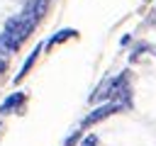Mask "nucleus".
Returning <instances> with one entry per match:
<instances>
[{
  "mask_svg": "<svg viewBox=\"0 0 156 146\" xmlns=\"http://www.w3.org/2000/svg\"><path fill=\"white\" fill-rule=\"evenodd\" d=\"M37 24L39 22H34V19H29L27 15H15V17H10L7 22H5V29L0 32V54H15L20 46H22V41L37 29Z\"/></svg>",
  "mask_w": 156,
  "mask_h": 146,
  "instance_id": "nucleus-1",
  "label": "nucleus"
},
{
  "mask_svg": "<svg viewBox=\"0 0 156 146\" xmlns=\"http://www.w3.org/2000/svg\"><path fill=\"white\" fill-rule=\"evenodd\" d=\"M132 97V88H129V71H122L119 75L115 78H107L93 95H90V102H100V100H107V102H119L124 107H129Z\"/></svg>",
  "mask_w": 156,
  "mask_h": 146,
  "instance_id": "nucleus-2",
  "label": "nucleus"
},
{
  "mask_svg": "<svg viewBox=\"0 0 156 146\" xmlns=\"http://www.w3.org/2000/svg\"><path fill=\"white\" fill-rule=\"evenodd\" d=\"M122 109H127V107L119 105V102H102L100 107H95V109L80 122V127L88 129V127H93V124H98V122H102V119H107V117H112V114H117V112H122Z\"/></svg>",
  "mask_w": 156,
  "mask_h": 146,
  "instance_id": "nucleus-3",
  "label": "nucleus"
},
{
  "mask_svg": "<svg viewBox=\"0 0 156 146\" xmlns=\"http://www.w3.org/2000/svg\"><path fill=\"white\" fill-rule=\"evenodd\" d=\"M46 10H49V0H27L24 7H22V15H27L34 22H41V17L46 15Z\"/></svg>",
  "mask_w": 156,
  "mask_h": 146,
  "instance_id": "nucleus-4",
  "label": "nucleus"
},
{
  "mask_svg": "<svg viewBox=\"0 0 156 146\" xmlns=\"http://www.w3.org/2000/svg\"><path fill=\"white\" fill-rule=\"evenodd\" d=\"M24 102H27V95L17 90V92L7 95V97H5L2 102H0V114H12V112H20Z\"/></svg>",
  "mask_w": 156,
  "mask_h": 146,
  "instance_id": "nucleus-5",
  "label": "nucleus"
},
{
  "mask_svg": "<svg viewBox=\"0 0 156 146\" xmlns=\"http://www.w3.org/2000/svg\"><path fill=\"white\" fill-rule=\"evenodd\" d=\"M39 51H41V44H37V46H34V51H32V54L27 56V61H24V63H22V68H20V73L15 75V83H20V80H22V78H24L27 73H29V68L34 66V61H37V56H39Z\"/></svg>",
  "mask_w": 156,
  "mask_h": 146,
  "instance_id": "nucleus-6",
  "label": "nucleus"
},
{
  "mask_svg": "<svg viewBox=\"0 0 156 146\" xmlns=\"http://www.w3.org/2000/svg\"><path fill=\"white\" fill-rule=\"evenodd\" d=\"M78 32L76 29H61V32H56L49 41H46V49H54L56 44H61V41H66V39H71V36H76Z\"/></svg>",
  "mask_w": 156,
  "mask_h": 146,
  "instance_id": "nucleus-7",
  "label": "nucleus"
},
{
  "mask_svg": "<svg viewBox=\"0 0 156 146\" xmlns=\"http://www.w3.org/2000/svg\"><path fill=\"white\" fill-rule=\"evenodd\" d=\"M80 146H98V136H95V134H88V136L80 141Z\"/></svg>",
  "mask_w": 156,
  "mask_h": 146,
  "instance_id": "nucleus-8",
  "label": "nucleus"
},
{
  "mask_svg": "<svg viewBox=\"0 0 156 146\" xmlns=\"http://www.w3.org/2000/svg\"><path fill=\"white\" fill-rule=\"evenodd\" d=\"M5 71H7V58L0 54V78H2V73H5Z\"/></svg>",
  "mask_w": 156,
  "mask_h": 146,
  "instance_id": "nucleus-9",
  "label": "nucleus"
}]
</instances>
